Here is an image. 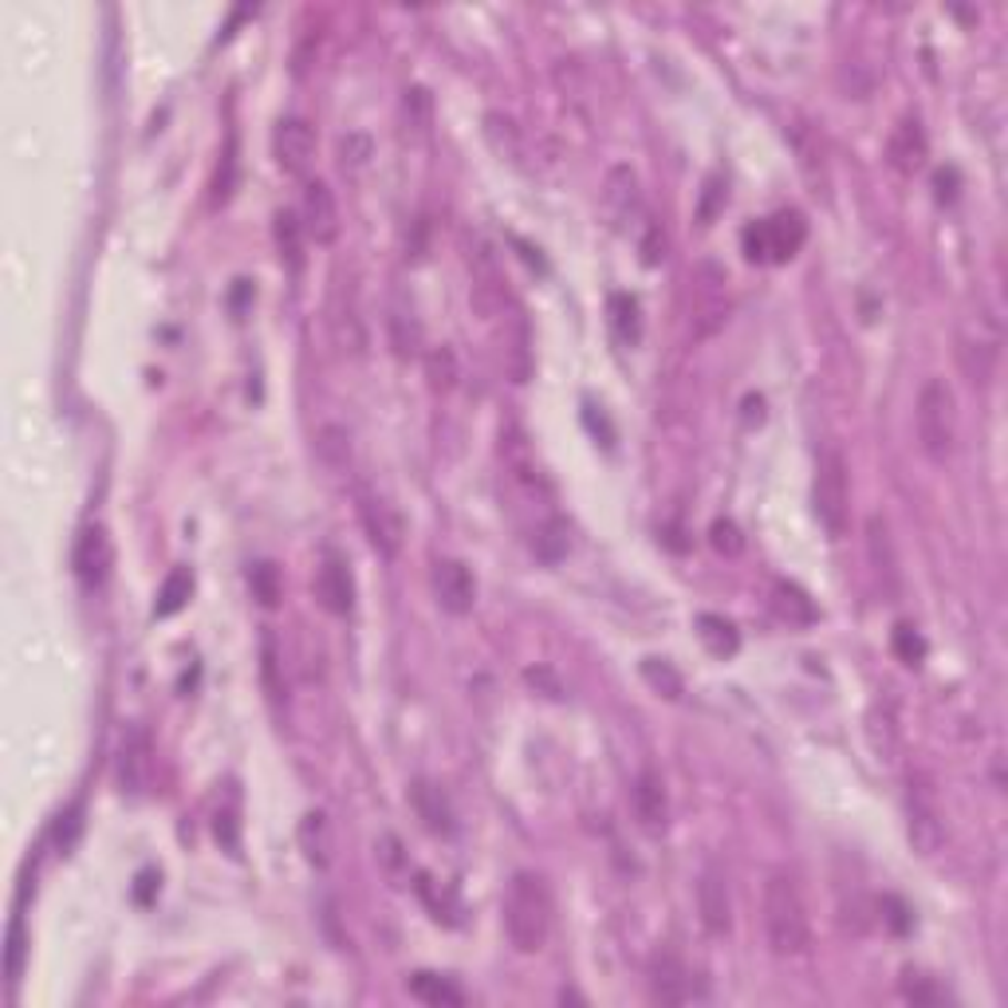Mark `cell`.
I'll return each mask as SVG.
<instances>
[{
	"mask_svg": "<svg viewBox=\"0 0 1008 1008\" xmlns=\"http://www.w3.org/2000/svg\"><path fill=\"white\" fill-rule=\"evenodd\" d=\"M906 832H911V847L918 855H938L942 843H946V820H942V804L938 792L929 788V780H911V792H906Z\"/></svg>",
	"mask_w": 1008,
	"mask_h": 1008,
	"instance_id": "cell-8",
	"label": "cell"
},
{
	"mask_svg": "<svg viewBox=\"0 0 1008 1008\" xmlns=\"http://www.w3.org/2000/svg\"><path fill=\"white\" fill-rule=\"evenodd\" d=\"M607 311H610V328H615L619 343H627V347H638V343H642V308H638L635 296L615 292V296L607 300Z\"/></svg>",
	"mask_w": 1008,
	"mask_h": 1008,
	"instance_id": "cell-29",
	"label": "cell"
},
{
	"mask_svg": "<svg viewBox=\"0 0 1008 1008\" xmlns=\"http://www.w3.org/2000/svg\"><path fill=\"white\" fill-rule=\"evenodd\" d=\"M693 630H698L701 646H706L713 658H733L737 650H741V635H737V627L726 619V615H709V610H701L698 619H693Z\"/></svg>",
	"mask_w": 1008,
	"mask_h": 1008,
	"instance_id": "cell-25",
	"label": "cell"
},
{
	"mask_svg": "<svg viewBox=\"0 0 1008 1008\" xmlns=\"http://www.w3.org/2000/svg\"><path fill=\"white\" fill-rule=\"evenodd\" d=\"M296 840H300V851H304V858H308L311 867H328V863H331V827H328V815H323V812H308V815H304Z\"/></svg>",
	"mask_w": 1008,
	"mask_h": 1008,
	"instance_id": "cell-28",
	"label": "cell"
},
{
	"mask_svg": "<svg viewBox=\"0 0 1008 1008\" xmlns=\"http://www.w3.org/2000/svg\"><path fill=\"white\" fill-rule=\"evenodd\" d=\"M650 997L662 1005H686L693 997V981L678 957H658L650 969Z\"/></svg>",
	"mask_w": 1008,
	"mask_h": 1008,
	"instance_id": "cell-24",
	"label": "cell"
},
{
	"mask_svg": "<svg viewBox=\"0 0 1008 1008\" xmlns=\"http://www.w3.org/2000/svg\"><path fill=\"white\" fill-rule=\"evenodd\" d=\"M387 336H390V347H394V354H399V359H418V354H425L422 319H418L414 304H410L402 292L390 296V308H387Z\"/></svg>",
	"mask_w": 1008,
	"mask_h": 1008,
	"instance_id": "cell-20",
	"label": "cell"
},
{
	"mask_svg": "<svg viewBox=\"0 0 1008 1008\" xmlns=\"http://www.w3.org/2000/svg\"><path fill=\"white\" fill-rule=\"evenodd\" d=\"M524 681H528L532 690H539V693H544V698H552V701H564V681H559L552 670H544V666H536V670H524Z\"/></svg>",
	"mask_w": 1008,
	"mask_h": 1008,
	"instance_id": "cell-44",
	"label": "cell"
},
{
	"mask_svg": "<svg viewBox=\"0 0 1008 1008\" xmlns=\"http://www.w3.org/2000/svg\"><path fill=\"white\" fill-rule=\"evenodd\" d=\"M367 158H371V142H367L363 134H347V138L339 142V162H343L347 174H359V169L367 166Z\"/></svg>",
	"mask_w": 1008,
	"mask_h": 1008,
	"instance_id": "cell-41",
	"label": "cell"
},
{
	"mask_svg": "<svg viewBox=\"0 0 1008 1008\" xmlns=\"http://www.w3.org/2000/svg\"><path fill=\"white\" fill-rule=\"evenodd\" d=\"M532 548H536V556L544 559V564H559V559L567 556V528L564 521H544L536 528V536H532Z\"/></svg>",
	"mask_w": 1008,
	"mask_h": 1008,
	"instance_id": "cell-36",
	"label": "cell"
},
{
	"mask_svg": "<svg viewBox=\"0 0 1008 1008\" xmlns=\"http://www.w3.org/2000/svg\"><path fill=\"white\" fill-rule=\"evenodd\" d=\"M764 934L776 957H800L812 946L808 906L800 898V886L788 875H769L764 883Z\"/></svg>",
	"mask_w": 1008,
	"mask_h": 1008,
	"instance_id": "cell-2",
	"label": "cell"
},
{
	"mask_svg": "<svg viewBox=\"0 0 1008 1008\" xmlns=\"http://www.w3.org/2000/svg\"><path fill=\"white\" fill-rule=\"evenodd\" d=\"M422 363H425V379H430V387L434 390H453L457 387V379H461V367H457V354H453V347H430V351L422 354Z\"/></svg>",
	"mask_w": 1008,
	"mask_h": 1008,
	"instance_id": "cell-35",
	"label": "cell"
},
{
	"mask_svg": "<svg viewBox=\"0 0 1008 1008\" xmlns=\"http://www.w3.org/2000/svg\"><path fill=\"white\" fill-rule=\"evenodd\" d=\"M248 579H253V592H257V599L265 603V607H276V603H280V587H276V567L272 564H257Z\"/></svg>",
	"mask_w": 1008,
	"mask_h": 1008,
	"instance_id": "cell-42",
	"label": "cell"
},
{
	"mask_svg": "<svg viewBox=\"0 0 1008 1008\" xmlns=\"http://www.w3.org/2000/svg\"><path fill=\"white\" fill-rule=\"evenodd\" d=\"M934 186H938V202H954L957 197V169H938Z\"/></svg>",
	"mask_w": 1008,
	"mask_h": 1008,
	"instance_id": "cell-49",
	"label": "cell"
},
{
	"mask_svg": "<svg viewBox=\"0 0 1008 1008\" xmlns=\"http://www.w3.org/2000/svg\"><path fill=\"white\" fill-rule=\"evenodd\" d=\"M603 209H607V222L615 225V233L623 237H638V229L646 225V205H642V189H638V174L630 166H610L607 182H603Z\"/></svg>",
	"mask_w": 1008,
	"mask_h": 1008,
	"instance_id": "cell-7",
	"label": "cell"
},
{
	"mask_svg": "<svg viewBox=\"0 0 1008 1008\" xmlns=\"http://www.w3.org/2000/svg\"><path fill=\"white\" fill-rule=\"evenodd\" d=\"M354 501H359V524H363L371 548L379 552L382 559H394L402 552V539H407L399 508H394L382 493H374V488H359Z\"/></svg>",
	"mask_w": 1008,
	"mask_h": 1008,
	"instance_id": "cell-9",
	"label": "cell"
},
{
	"mask_svg": "<svg viewBox=\"0 0 1008 1008\" xmlns=\"http://www.w3.org/2000/svg\"><path fill=\"white\" fill-rule=\"evenodd\" d=\"M812 508L815 521L827 528V536H843L851 516V473L847 461L835 445L815 457V477H812Z\"/></svg>",
	"mask_w": 1008,
	"mask_h": 1008,
	"instance_id": "cell-5",
	"label": "cell"
},
{
	"mask_svg": "<svg viewBox=\"0 0 1008 1008\" xmlns=\"http://www.w3.org/2000/svg\"><path fill=\"white\" fill-rule=\"evenodd\" d=\"M189 595H194V575H189V567H174V572L166 575V584H162L158 603H154V619L177 615V610L189 603Z\"/></svg>",
	"mask_w": 1008,
	"mask_h": 1008,
	"instance_id": "cell-33",
	"label": "cell"
},
{
	"mask_svg": "<svg viewBox=\"0 0 1008 1008\" xmlns=\"http://www.w3.org/2000/svg\"><path fill=\"white\" fill-rule=\"evenodd\" d=\"M213 832H217V840L225 843V851H233V855H237V815H233V812H217Z\"/></svg>",
	"mask_w": 1008,
	"mask_h": 1008,
	"instance_id": "cell-47",
	"label": "cell"
},
{
	"mask_svg": "<svg viewBox=\"0 0 1008 1008\" xmlns=\"http://www.w3.org/2000/svg\"><path fill=\"white\" fill-rule=\"evenodd\" d=\"M903 997L914 1000V1005H942V1000H946V989L934 985L929 977H922V974H906L903 977Z\"/></svg>",
	"mask_w": 1008,
	"mask_h": 1008,
	"instance_id": "cell-40",
	"label": "cell"
},
{
	"mask_svg": "<svg viewBox=\"0 0 1008 1008\" xmlns=\"http://www.w3.org/2000/svg\"><path fill=\"white\" fill-rule=\"evenodd\" d=\"M761 233H764V253H769V265H784V260H792L800 248H804L808 222L800 217L796 209H780V213H772L769 222H761Z\"/></svg>",
	"mask_w": 1008,
	"mask_h": 1008,
	"instance_id": "cell-21",
	"label": "cell"
},
{
	"mask_svg": "<svg viewBox=\"0 0 1008 1008\" xmlns=\"http://www.w3.org/2000/svg\"><path fill=\"white\" fill-rule=\"evenodd\" d=\"M434 599L453 619L473 610V603H477V579H473V572L461 559H438L434 564Z\"/></svg>",
	"mask_w": 1008,
	"mask_h": 1008,
	"instance_id": "cell-15",
	"label": "cell"
},
{
	"mask_svg": "<svg viewBox=\"0 0 1008 1008\" xmlns=\"http://www.w3.org/2000/svg\"><path fill=\"white\" fill-rule=\"evenodd\" d=\"M772 610H776L784 623H792V627H812V623L820 619L815 603L808 599V595L800 592L796 584H784V579H776V584H772Z\"/></svg>",
	"mask_w": 1008,
	"mask_h": 1008,
	"instance_id": "cell-26",
	"label": "cell"
},
{
	"mask_svg": "<svg viewBox=\"0 0 1008 1008\" xmlns=\"http://www.w3.org/2000/svg\"><path fill=\"white\" fill-rule=\"evenodd\" d=\"M410 992H414L422 1005L430 1008H457L465 1005V992L450 981V977H438V974H414L410 977Z\"/></svg>",
	"mask_w": 1008,
	"mask_h": 1008,
	"instance_id": "cell-30",
	"label": "cell"
},
{
	"mask_svg": "<svg viewBox=\"0 0 1008 1008\" xmlns=\"http://www.w3.org/2000/svg\"><path fill=\"white\" fill-rule=\"evenodd\" d=\"M698 914H701V926H706L713 938H726L729 929H733L729 883L717 863H706V871H701V878H698Z\"/></svg>",
	"mask_w": 1008,
	"mask_h": 1008,
	"instance_id": "cell-16",
	"label": "cell"
},
{
	"mask_svg": "<svg viewBox=\"0 0 1008 1008\" xmlns=\"http://www.w3.org/2000/svg\"><path fill=\"white\" fill-rule=\"evenodd\" d=\"M115 776L119 788L126 796H142L151 792V780H154V744L151 733L142 726H131L119 741V757H115Z\"/></svg>",
	"mask_w": 1008,
	"mask_h": 1008,
	"instance_id": "cell-10",
	"label": "cell"
},
{
	"mask_svg": "<svg viewBox=\"0 0 1008 1008\" xmlns=\"http://www.w3.org/2000/svg\"><path fill=\"white\" fill-rule=\"evenodd\" d=\"M316 450L328 470H336V473L351 470V434H347L343 425H323L316 434Z\"/></svg>",
	"mask_w": 1008,
	"mask_h": 1008,
	"instance_id": "cell-34",
	"label": "cell"
},
{
	"mask_svg": "<svg viewBox=\"0 0 1008 1008\" xmlns=\"http://www.w3.org/2000/svg\"><path fill=\"white\" fill-rule=\"evenodd\" d=\"M410 800H414V812L418 820H422L425 832L434 835H453V808L450 800H445V792L438 784H430V780H418L414 788H410Z\"/></svg>",
	"mask_w": 1008,
	"mask_h": 1008,
	"instance_id": "cell-22",
	"label": "cell"
},
{
	"mask_svg": "<svg viewBox=\"0 0 1008 1008\" xmlns=\"http://www.w3.org/2000/svg\"><path fill=\"white\" fill-rule=\"evenodd\" d=\"M316 599L319 607L336 615V619H347L354 610V579H351V567L339 552H323L319 559V572H316Z\"/></svg>",
	"mask_w": 1008,
	"mask_h": 1008,
	"instance_id": "cell-13",
	"label": "cell"
},
{
	"mask_svg": "<svg viewBox=\"0 0 1008 1008\" xmlns=\"http://www.w3.org/2000/svg\"><path fill=\"white\" fill-rule=\"evenodd\" d=\"M272 158L284 174H308L316 162V131L304 119H280L272 131Z\"/></svg>",
	"mask_w": 1008,
	"mask_h": 1008,
	"instance_id": "cell-14",
	"label": "cell"
},
{
	"mask_svg": "<svg viewBox=\"0 0 1008 1008\" xmlns=\"http://www.w3.org/2000/svg\"><path fill=\"white\" fill-rule=\"evenodd\" d=\"M709 544H713V552L717 556H726V559H737L744 552V536H741V528H737L729 516H717L713 524H709Z\"/></svg>",
	"mask_w": 1008,
	"mask_h": 1008,
	"instance_id": "cell-39",
	"label": "cell"
},
{
	"mask_svg": "<svg viewBox=\"0 0 1008 1008\" xmlns=\"http://www.w3.org/2000/svg\"><path fill=\"white\" fill-rule=\"evenodd\" d=\"M721 197H726V189H721V177H709V182H706V194H701V209H698L701 225H709V222H713L717 202H721Z\"/></svg>",
	"mask_w": 1008,
	"mask_h": 1008,
	"instance_id": "cell-46",
	"label": "cell"
},
{
	"mask_svg": "<svg viewBox=\"0 0 1008 1008\" xmlns=\"http://www.w3.org/2000/svg\"><path fill=\"white\" fill-rule=\"evenodd\" d=\"M9 981L17 985L20 981V974H24V926H12V938H9Z\"/></svg>",
	"mask_w": 1008,
	"mask_h": 1008,
	"instance_id": "cell-45",
	"label": "cell"
},
{
	"mask_svg": "<svg viewBox=\"0 0 1008 1008\" xmlns=\"http://www.w3.org/2000/svg\"><path fill=\"white\" fill-rule=\"evenodd\" d=\"M891 650L898 655V662H903V666H922V662H926V638H922L918 630L911 627V623H898V627H894Z\"/></svg>",
	"mask_w": 1008,
	"mask_h": 1008,
	"instance_id": "cell-38",
	"label": "cell"
},
{
	"mask_svg": "<svg viewBox=\"0 0 1008 1008\" xmlns=\"http://www.w3.org/2000/svg\"><path fill=\"white\" fill-rule=\"evenodd\" d=\"M501 461L508 477L524 488V493H548V477H544V465L536 461V450H532L528 434L521 425H504L501 430Z\"/></svg>",
	"mask_w": 1008,
	"mask_h": 1008,
	"instance_id": "cell-12",
	"label": "cell"
},
{
	"mask_svg": "<svg viewBox=\"0 0 1008 1008\" xmlns=\"http://www.w3.org/2000/svg\"><path fill=\"white\" fill-rule=\"evenodd\" d=\"M504 934L516 954H539L552 934V894L548 883L532 871H516L504 891Z\"/></svg>",
	"mask_w": 1008,
	"mask_h": 1008,
	"instance_id": "cell-1",
	"label": "cell"
},
{
	"mask_svg": "<svg viewBox=\"0 0 1008 1008\" xmlns=\"http://www.w3.org/2000/svg\"><path fill=\"white\" fill-rule=\"evenodd\" d=\"M1000 323L989 308H977V316H969L957 328V367H961L965 382L969 387H989L997 379V367H1000Z\"/></svg>",
	"mask_w": 1008,
	"mask_h": 1008,
	"instance_id": "cell-3",
	"label": "cell"
},
{
	"mask_svg": "<svg viewBox=\"0 0 1008 1008\" xmlns=\"http://www.w3.org/2000/svg\"><path fill=\"white\" fill-rule=\"evenodd\" d=\"M304 233H308V240H316V245H336L339 237V205H336V194H331L328 182H308V189H304Z\"/></svg>",
	"mask_w": 1008,
	"mask_h": 1008,
	"instance_id": "cell-18",
	"label": "cell"
},
{
	"mask_svg": "<svg viewBox=\"0 0 1008 1008\" xmlns=\"http://www.w3.org/2000/svg\"><path fill=\"white\" fill-rule=\"evenodd\" d=\"M630 796H635V815H638V823H642V832L662 835L666 827H670V796H666V784L655 769L638 772Z\"/></svg>",
	"mask_w": 1008,
	"mask_h": 1008,
	"instance_id": "cell-19",
	"label": "cell"
},
{
	"mask_svg": "<svg viewBox=\"0 0 1008 1008\" xmlns=\"http://www.w3.org/2000/svg\"><path fill=\"white\" fill-rule=\"evenodd\" d=\"M929 158V138H926V126H922L918 115H906L894 123L891 138H886V162L903 177H914Z\"/></svg>",
	"mask_w": 1008,
	"mask_h": 1008,
	"instance_id": "cell-17",
	"label": "cell"
},
{
	"mask_svg": "<svg viewBox=\"0 0 1008 1008\" xmlns=\"http://www.w3.org/2000/svg\"><path fill=\"white\" fill-rule=\"evenodd\" d=\"M111 572H115V539L103 524H88L75 544V579L88 592H99L111 579Z\"/></svg>",
	"mask_w": 1008,
	"mask_h": 1008,
	"instance_id": "cell-11",
	"label": "cell"
},
{
	"mask_svg": "<svg viewBox=\"0 0 1008 1008\" xmlns=\"http://www.w3.org/2000/svg\"><path fill=\"white\" fill-rule=\"evenodd\" d=\"M638 253H642V265L646 268H658L666 260V248H670V237H666L662 222H655V217H646V225L638 229Z\"/></svg>",
	"mask_w": 1008,
	"mask_h": 1008,
	"instance_id": "cell-37",
	"label": "cell"
},
{
	"mask_svg": "<svg viewBox=\"0 0 1008 1008\" xmlns=\"http://www.w3.org/2000/svg\"><path fill=\"white\" fill-rule=\"evenodd\" d=\"M867 552L875 575L883 579L886 595L898 592V556H894V539H891V524L883 516H867Z\"/></svg>",
	"mask_w": 1008,
	"mask_h": 1008,
	"instance_id": "cell-23",
	"label": "cell"
},
{
	"mask_svg": "<svg viewBox=\"0 0 1008 1008\" xmlns=\"http://www.w3.org/2000/svg\"><path fill=\"white\" fill-rule=\"evenodd\" d=\"M162 878L154 875V871H142L138 875V886H134V898H138L142 906H151V898H154V886H158Z\"/></svg>",
	"mask_w": 1008,
	"mask_h": 1008,
	"instance_id": "cell-50",
	"label": "cell"
},
{
	"mask_svg": "<svg viewBox=\"0 0 1008 1008\" xmlns=\"http://www.w3.org/2000/svg\"><path fill=\"white\" fill-rule=\"evenodd\" d=\"M272 237H276V248H280V260L288 272H300L304 268V222L296 217L292 209H280L276 213V225H272Z\"/></svg>",
	"mask_w": 1008,
	"mask_h": 1008,
	"instance_id": "cell-27",
	"label": "cell"
},
{
	"mask_svg": "<svg viewBox=\"0 0 1008 1008\" xmlns=\"http://www.w3.org/2000/svg\"><path fill=\"white\" fill-rule=\"evenodd\" d=\"M878 911H883V922L894 929V934H906V929L914 926L906 903H903V898H894V894H883V898H878Z\"/></svg>",
	"mask_w": 1008,
	"mask_h": 1008,
	"instance_id": "cell-43",
	"label": "cell"
},
{
	"mask_svg": "<svg viewBox=\"0 0 1008 1008\" xmlns=\"http://www.w3.org/2000/svg\"><path fill=\"white\" fill-rule=\"evenodd\" d=\"M638 673H642L646 686L666 701H681V693H686V681H681V673L673 670V662H666V658H642V662H638Z\"/></svg>",
	"mask_w": 1008,
	"mask_h": 1008,
	"instance_id": "cell-31",
	"label": "cell"
},
{
	"mask_svg": "<svg viewBox=\"0 0 1008 1008\" xmlns=\"http://www.w3.org/2000/svg\"><path fill=\"white\" fill-rule=\"evenodd\" d=\"M914 430H918V445L929 461H946L954 453L957 442V407H954V390L942 379H929L918 390V402H914Z\"/></svg>",
	"mask_w": 1008,
	"mask_h": 1008,
	"instance_id": "cell-4",
	"label": "cell"
},
{
	"mask_svg": "<svg viewBox=\"0 0 1008 1008\" xmlns=\"http://www.w3.org/2000/svg\"><path fill=\"white\" fill-rule=\"evenodd\" d=\"M75 835H80V808H71V812L60 820V832H55V840H60V851H68L71 843H75Z\"/></svg>",
	"mask_w": 1008,
	"mask_h": 1008,
	"instance_id": "cell-48",
	"label": "cell"
},
{
	"mask_svg": "<svg viewBox=\"0 0 1008 1008\" xmlns=\"http://www.w3.org/2000/svg\"><path fill=\"white\" fill-rule=\"evenodd\" d=\"M729 280L726 268L701 260L690 272V331L693 339H713L729 323Z\"/></svg>",
	"mask_w": 1008,
	"mask_h": 1008,
	"instance_id": "cell-6",
	"label": "cell"
},
{
	"mask_svg": "<svg viewBox=\"0 0 1008 1008\" xmlns=\"http://www.w3.org/2000/svg\"><path fill=\"white\" fill-rule=\"evenodd\" d=\"M485 138L501 158L508 162H521L524 158V138H521V126L513 123L508 115H485Z\"/></svg>",
	"mask_w": 1008,
	"mask_h": 1008,
	"instance_id": "cell-32",
	"label": "cell"
}]
</instances>
